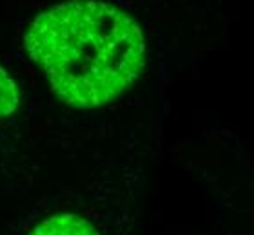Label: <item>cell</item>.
I'll return each mask as SVG.
<instances>
[{"mask_svg":"<svg viewBox=\"0 0 254 235\" xmlns=\"http://www.w3.org/2000/svg\"><path fill=\"white\" fill-rule=\"evenodd\" d=\"M24 47L64 103L93 109L129 89L145 67L138 22L102 0H67L33 18Z\"/></svg>","mask_w":254,"mask_h":235,"instance_id":"cell-1","label":"cell"},{"mask_svg":"<svg viewBox=\"0 0 254 235\" xmlns=\"http://www.w3.org/2000/svg\"><path fill=\"white\" fill-rule=\"evenodd\" d=\"M31 235H98L96 228L89 221L74 214L51 215L38 223Z\"/></svg>","mask_w":254,"mask_h":235,"instance_id":"cell-2","label":"cell"},{"mask_svg":"<svg viewBox=\"0 0 254 235\" xmlns=\"http://www.w3.org/2000/svg\"><path fill=\"white\" fill-rule=\"evenodd\" d=\"M18 105H20V91L7 71L0 67V120L15 114Z\"/></svg>","mask_w":254,"mask_h":235,"instance_id":"cell-3","label":"cell"}]
</instances>
